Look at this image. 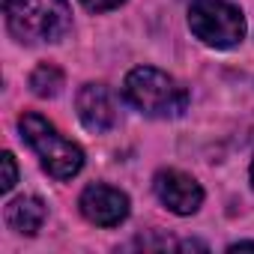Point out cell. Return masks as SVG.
I'll return each instance as SVG.
<instances>
[{
  "label": "cell",
  "instance_id": "1",
  "mask_svg": "<svg viewBox=\"0 0 254 254\" xmlns=\"http://www.w3.org/2000/svg\"><path fill=\"white\" fill-rule=\"evenodd\" d=\"M3 12L21 42H57L72 27L66 0H3Z\"/></svg>",
  "mask_w": 254,
  "mask_h": 254
},
{
  "label": "cell",
  "instance_id": "2",
  "mask_svg": "<svg viewBox=\"0 0 254 254\" xmlns=\"http://www.w3.org/2000/svg\"><path fill=\"white\" fill-rule=\"evenodd\" d=\"M123 96L147 117H180L189 105V93L171 75L153 66H138L126 75Z\"/></svg>",
  "mask_w": 254,
  "mask_h": 254
},
{
  "label": "cell",
  "instance_id": "3",
  "mask_svg": "<svg viewBox=\"0 0 254 254\" xmlns=\"http://www.w3.org/2000/svg\"><path fill=\"white\" fill-rule=\"evenodd\" d=\"M18 126H21L24 141L39 153L42 168H45L51 177H57V180H72V177L81 171V165H84L81 147L72 144L69 138H63L45 117H39V114H24V117L18 120Z\"/></svg>",
  "mask_w": 254,
  "mask_h": 254
},
{
  "label": "cell",
  "instance_id": "4",
  "mask_svg": "<svg viewBox=\"0 0 254 254\" xmlns=\"http://www.w3.org/2000/svg\"><path fill=\"white\" fill-rule=\"evenodd\" d=\"M189 27L212 48H233L245 36V18L227 0H194L189 9Z\"/></svg>",
  "mask_w": 254,
  "mask_h": 254
},
{
  "label": "cell",
  "instance_id": "5",
  "mask_svg": "<svg viewBox=\"0 0 254 254\" xmlns=\"http://www.w3.org/2000/svg\"><path fill=\"white\" fill-rule=\"evenodd\" d=\"M81 212L87 215V221L99 224V227H117L126 215H129V197L120 189L111 186H87L81 194Z\"/></svg>",
  "mask_w": 254,
  "mask_h": 254
},
{
  "label": "cell",
  "instance_id": "6",
  "mask_svg": "<svg viewBox=\"0 0 254 254\" xmlns=\"http://www.w3.org/2000/svg\"><path fill=\"white\" fill-rule=\"evenodd\" d=\"M156 194H159V200L171 209V212H177V215H191V212H197V206H200V200H203V191H200V186L189 177V174H183V171H162V174H156Z\"/></svg>",
  "mask_w": 254,
  "mask_h": 254
},
{
  "label": "cell",
  "instance_id": "7",
  "mask_svg": "<svg viewBox=\"0 0 254 254\" xmlns=\"http://www.w3.org/2000/svg\"><path fill=\"white\" fill-rule=\"evenodd\" d=\"M78 117L90 132H108L117 123V108L114 99L108 93V87L102 84H87L78 93Z\"/></svg>",
  "mask_w": 254,
  "mask_h": 254
},
{
  "label": "cell",
  "instance_id": "8",
  "mask_svg": "<svg viewBox=\"0 0 254 254\" xmlns=\"http://www.w3.org/2000/svg\"><path fill=\"white\" fill-rule=\"evenodd\" d=\"M45 221V206L39 197H15L9 206H6V224L15 230V233H24V236H33Z\"/></svg>",
  "mask_w": 254,
  "mask_h": 254
},
{
  "label": "cell",
  "instance_id": "9",
  "mask_svg": "<svg viewBox=\"0 0 254 254\" xmlns=\"http://www.w3.org/2000/svg\"><path fill=\"white\" fill-rule=\"evenodd\" d=\"M60 87H63V72L57 69V66H39V69H33V75H30V90L36 93V96H57L60 93Z\"/></svg>",
  "mask_w": 254,
  "mask_h": 254
},
{
  "label": "cell",
  "instance_id": "10",
  "mask_svg": "<svg viewBox=\"0 0 254 254\" xmlns=\"http://www.w3.org/2000/svg\"><path fill=\"white\" fill-rule=\"evenodd\" d=\"M0 165H3V183H0V189H3V191H12V186H15V177H18L12 153H3V156H0Z\"/></svg>",
  "mask_w": 254,
  "mask_h": 254
},
{
  "label": "cell",
  "instance_id": "11",
  "mask_svg": "<svg viewBox=\"0 0 254 254\" xmlns=\"http://www.w3.org/2000/svg\"><path fill=\"white\" fill-rule=\"evenodd\" d=\"M81 3L90 9V12H108V9H114V6H120L123 0H81Z\"/></svg>",
  "mask_w": 254,
  "mask_h": 254
},
{
  "label": "cell",
  "instance_id": "12",
  "mask_svg": "<svg viewBox=\"0 0 254 254\" xmlns=\"http://www.w3.org/2000/svg\"><path fill=\"white\" fill-rule=\"evenodd\" d=\"M251 183H254V162H251Z\"/></svg>",
  "mask_w": 254,
  "mask_h": 254
}]
</instances>
